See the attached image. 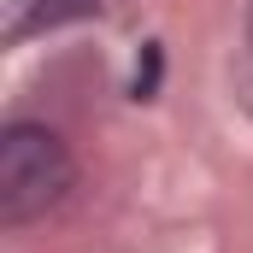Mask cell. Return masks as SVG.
Returning a JSON list of instances; mask_svg holds the SVG:
<instances>
[{"mask_svg":"<svg viewBox=\"0 0 253 253\" xmlns=\"http://www.w3.org/2000/svg\"><path fill=\"white\" fill-rule=\"evenodd\" d=\"M248 42H253V0H248Z\"/></svg>","mask_w":253,"mask_h":253,"instance_id":"3957f363","label":"cell"},{"mask_svg":"<svg viewBox=\"0 0 253 253\" xmlns=\"http://www.w3.org/2000/svg\"><path fill=\"white\" fill-rule=\"evenodd\" d=\"M100 12V0H24V12L12 18V36H36V30H53V24H71V18H88Z\"/></svg>","mask_w":253,"mask_h":253,"instance_id":"7a4b0ae2","label":"cell"},{"mask_svg":"<svg viewBox=\"0 0 253 253\" xmlns=\"http://www.w3.org/2000/svg\"><path fill=\"white\" fill-rule=\"evenodd\" d=\"M77 183V159L71 141L42 118H12L0 129V218L6 224H30L42 212H53Z\"/></svg>","mask_w":253,"mask_h":253,"instance_id":"6da1fadb","label":"cell"}]
</instances>
